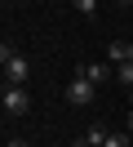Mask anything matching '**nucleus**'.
Instances as JSON below:
<instances>
[{"label":"nucleus","mask_w":133,"mask_h":147,"mask_svg":"<svg viewBox=\"0 0 133 147\" xmlns=\"http://www.w3.org/2000/svg\"><path fill=\"white\" fill-rule=\"evenodd\" d=\"M0 63H5V85H27V76H31V63H27L22 54H18L13 45H0Z\"/></svg>","instance_id":"nucleus-1"},{"label":"nucleus","mask_w":133,"mask_h":147,"mask_svg":"<svg viewBox=\"0 0 133 147\" xmlns=\"http://www.w3.org/2000/svg\"><path fill=\"white\" fill-rule=\"evenodd\" d=\"M67 98L76 102V107H93V98H98V85H93V80H84V76H76V80L67 85Z\"/></svg>","instance_id":"nucleus-2"},{"label":"nucleus","mask_w":133,"mask_h":147,"mask_svg":"<svg viewBox=\"0 0 133 147\" xmlns=\"http://www.w3.org/2000/svg\"><path fill=\"white\" fill-rule=\"evenodd\" d=\"M0 102H5L9 116H27V111H31V98H27L22 85H5V98H0Z\"/></svg>","instance_id":"nucleus-3"},{"label":"nucleus","mask_w":133,"mask_h":147,"mask_svg":"<svg viewBox=\"0 0 133 147\" xmlns=\"http://www.w3.org/2000/svg\"><path fill=\"white\" fill-rule=\"evenodd\" d=\"M76 76H84V80H93V85H106V80H115V67L111 63H80Z\"/></svg>","instance_id":"nucleus-4"},{"label":"nucleus","mask_w":133,"mask_h":147,"mask_svg":"<svg viewBox=\"0 0 133 147\" xmlns=\"http://www.w3.org/2000/svg\"><path fill=\"white\" fill-rule=\"evenodd\" d=\"M106 134H111L106 125H89L84 134H80V143H76V147H106Z\"/></svg>","instance_id":"nucleus-5"},{"label":"nucleus","mask_w":133,"mask_h":147,"mask_svg":"<svg viewBox=\"0 0 133 147\" xmlns=\"http://www.w3.org/2000/svg\"><path fill=\"white\" fill-rule=\"evenodd\" d=\"M115 85H124V89L133 94V63H124V67H115Z\"/></svg>","instance_id":"nucleus-6"},{"label":"nucleus","mask_w":133,"mask_h":147,"mask_svg":"<svg viewBox=\"0 0 133 147\" xmlns=\"http://www.w3.org/2000/svg\"><path fill=\"white\" fill-rule=\"evenodd\" d=\"M133 143V134L129 129H115V134H106V147H129Z\"/></svg>","instance_id":"nucleus-7"},{"label":"nucleus","mask_w":133,"mask_h":147,"mask_svg":"<svg viewBox=\"0 0 133 147\" xmlns=\"http://www.w3.org/2000/svg\"><path fill=\"white\" fill-rule=\"evenodd\" d=\"M71 5H76L80 13H98V0H71Z\"/></svg>","instance_id":"nucleus-8"},{"label":"nucleus","mask_w":133,"mask_h":147,"mask_svg":"<svg viewBox=\"0 0 133 147\" xmlns=\"http://www.w3.org/2000/svg\"><path fill=\"white\" fill-rule=\"evenodd\" d=\"M5 147H31V143H27V138H9Z\"/></svg>","instance_id":"nucleus-9"},{"label":"nucleus","mask_w":133,"mask_h":147,"mask_svg":"<svg viewBox=\"0 0 133 147\" xmlns=\"http://www.w3.org/2000/svg\"><path fill=\"white\" fill-rule=\"evenodd\" d=\"M120 5H124V9H129V5H133V0H120Z\"/></svg>","instance_id":"nucleus-10"}]
</instances>
